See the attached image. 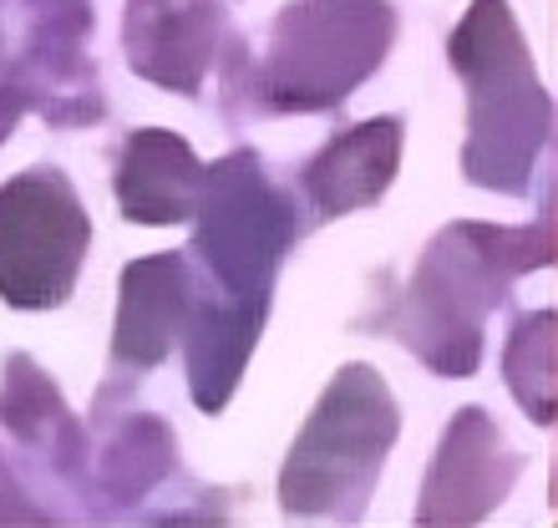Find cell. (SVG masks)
<instances>
[{"instance_id": "6da1fadb", "label": "cell", "mask_w": 558, "mask_h": 528, "mask_svg": "<svg viewBox=\"0 0 558 528\" xmlns=\"http://www.w3.org/2000/svg\"><path fill=\"white\" fill-rule=\"evenodd\" d=\"M82 214L57 189L15 183L0 199V290L15 305H46L66 295L82 254Z\"/></svg>"}, {"instance_id": "7a4b0ae2", "label": "cell", "mask_w": 558, "mask_h": 528, "mask_svg": "<svg viewBox=\"0 0 558 528\" xmlns=\"http://www.w3.org/2000/svg\"><path fill=\"white\" fill-rule=\"evenodd\" d=\"M189 147L173 137H137L133 143V168L122 178L128 193V214L137 219H178L189 208Z\"/></svg>"}]
</instances>
